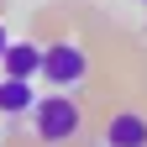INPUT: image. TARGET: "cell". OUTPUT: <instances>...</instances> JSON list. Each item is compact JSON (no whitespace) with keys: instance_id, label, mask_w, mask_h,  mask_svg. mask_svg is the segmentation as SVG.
Wrapping results in <instances>:
<instances>
[{"instance_id":"cell-2","label":"cell","mask_w":147,"mask_h":147,"mask_svg":"<svg viewBox=\"0 0 147 147\" xmlns=\"http://www.w3.org/2000/svg\"><path fill=\"white\" fill-rule=\"evenodd\" d=\"M84 74H89V53L79 42H47L42 47V79L53 89H74V84H84Z\"/></svg>"},{"instance_id":"cell-5","label":"cell","mask_w":147,"mask_h":147,"mask_svg":"<svg viewBox=\"0 0 147 147\" xmlns=\"http://www.w3.org/2000/svg\"><path fill=\"white\" fill-rule=\"evenodd\" d=\"M0 68L16 74V79H37V74H42V47L37 42H11L5 58H0Z\"/></svg>"},{"instance_id":"cell-7","label":"cell","mask_w":147,"mask_h":147,"mask_svg":"<svg viewBox=\"0 0 147 147\" xmlns=\"http://www.w3.org/2000/svg\"><path fill=\"white\" fill-rule=\"evenodd\" d=\"M142 5H147V0H142Z\"/></svg>"},{"instance_id":"cell-1","label":"cell","mask_w":147,"mask_h":147,"mask_svg":"<svg viewBox=\"0 0 147 147\" xmlns=\"http://www.w3.org/2000/svg\"><path fill=\"white\" fill-rule=\"evenodd\" d=\"M84 131V110L74 95H47V100H37L32 105V137H42V142H74Z\"/></svg>"},{"instance_id":"cell-4","label":"cell","mask_w":147,"mask_h":147,"mask_svg":"<svg viewBox=\"0 0 147 147\" xmlns=\"http://www.w3.org/2000/svg\"><path fill=\"white\" fill-rule=\"evenodd\" d=\"M32 105H37L32 79H16V74H5V79H0V116H26Z\"/></svg>"},{"instance_id":"cell-3","label":"cell","mask_w":147,"mask_h":147,"mask_svg":"<svg viewBox=\"0 0 147 147\" xmlns=\"http://www.w3.org/2000/svg\"><path fill=\"white\" fill-rule=\"evenodd\" d=\"M105 142L110 147H147V116L142 110H116L105 126Z\"/></svg>"},{"instance_id":"cell-6","label":"cell","mask_w":147,"mask_h":147,"mask_svg":"<svg viewBox=\"0 0 147 147\" xmlns=\"http://www.w3.org/2000/svg\"><path fill=\"white\" fill-rule=\"evenodd\" d=\"M5 47H11V37H5V26H0V58H5Z\"/></svg>"}]
</instances>
